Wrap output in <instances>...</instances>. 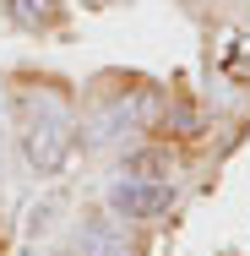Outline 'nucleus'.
I'll return each mask as SVG.
<instances>
[{
	"instance_id": "nucleus-4",
	"label": "nucleus",
	"mask_w": 250,
	"mask_h": 256,
	"mask_svg": "<svg viewBox=\"0 0 250 256\" xmlns=\"http://www.w3.org/2000/svg\"><path fill=\"white\" fill-rule=\"evenodd\" d=\"M5 11H11V22L16 28H49L54 16H60V0H5Z\"/></svg>"
},
{
	"instance_id": "nucleus-1",
	"label": "nucleus",
	"mask_w": 250,
	"mask_h": 256,
	"mask_svg": "<svg viewBox=\"0 0 250 256\" xmlns=\"http://www.w3.org/2000/svg\"><path fill=\"white\" fill-rule=\"evenodd\" d=\"M71 142H76V126H71V114L60 109V104H33L27 109V126H22V153L27 164L38 169V174H54L65 158H71Z\"/></svg>"
},
{
	"instance_id": "nucleus-5",
	"label": "nucleus",
	"mask_w": 250,
	"mask_h": 256,
	"mask_svg": "<svg viewBox=\"0 0 250 256\" xmlns=\"http://www.w3.org/2000/svg\"><path fill=\"white\" fill-rule=\"evenodd\" d=\"M82 251H87V256H120V251H114V246H109V240L98 234V224H93V229L82 234Z\"/></svg>"
},
{
	"instance_id": "nucleus-3",
	"label": "nucleus",
	"mask_w": 250,
	"mask_h": 256,
	"mask_svg": "<svg viewBox=\"0 0 250 256\" xmlns=\"http://www.w3.org/2000/svg\"><path fill=\"white\" fill-rule=\"evenodd\" d=\"M120 174H131V180H174V158L163 153V148H147V153H131V158H125Z\"/></svg>"
},
{
	"instance_id": "nucleus-2",
	"label": "nucleus",
	"mask_w": 250,
	"mask_h": 256,
	"mask_svg": "<svg viewBox=\"0 0 250 256\" xmlns=\"http://www.w3.org/2000/svg\"><path fill=\"white\" fill-rule=\"evenodd\" d=\"M174 196L180 191L169 180H131V174H120L109 186V212H120V218H158V212L174 207Z\"/></svg>"
}]
</instances>
